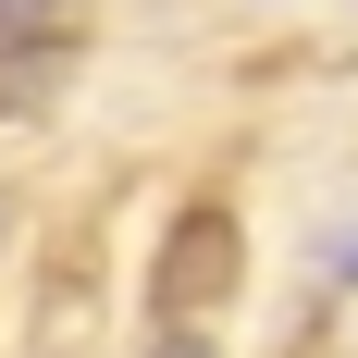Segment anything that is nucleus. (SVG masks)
Instances as JSON below:
<instances>
[{
    "mask_svg": "<svg viewBox=\"0 0 358 358\" xmlns=\"http://www.w3.org/2000/svg\"><path fill=\"white\" fill-rule=\"evenodd\" d=\"M235 296V210H185L161 235V322H198Z\"/></svg>",
    "mask_w": 358,
    "mask_h": 358,
    "instance_id": "nucleus-1",
    "label": "nucleus"
},
{
    "mask_svg": "<svg viewBox=\"0 0 358 358\" xmlns=\"http://www.w3.org/2000/svg\"><path fill=\"white\" fill-rule=\"evenodd\" d=\"M0 50H74V13L62 0H0Z\"/></svg>",
    "mask_w": 358,
    "mask_h": 358,
    "instance_id": "nucleus-2",
    "label": "nucleus"
},
{
    "mask_svg": "<svg viewBox=\"0 0 358 358\" xmlns=\"http://www.w3.org/2000/svg\"><path fill=\"white\" fill-rule=\"evenodd\" d=\"M148 358H210V346H198V322H173V334H161Z\"/></svg>",
    "mask_w": 358,
    "mask_h": 358,
    "instance_id": "nucleus-3",
    "label": "nucleus"
},
{
    "mask_svg": "<svg viewBox=\"0 0 358 358\" xmlns=\"http://www.w3.org/2000/svg\"><path fill=\"white\" fill-rule=\"evenodd\" d=\"M334 285H358V235H346V248H334Z\"/></svg>",
    "mask_w": 358,
    "mask_h": 358,
    "instance_id": "nucleus-4",
    "label": "nucleus"
}]
</instances>
